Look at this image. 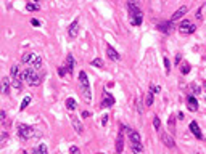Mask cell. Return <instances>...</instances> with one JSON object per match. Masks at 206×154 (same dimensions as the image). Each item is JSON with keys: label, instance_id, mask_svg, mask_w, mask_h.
<instances>
[{"label": "cell", "instance_id": "obj_27", "mask_svg": "<svg viewBox=\"0 0 206 154\" xmlns=\"http://www.w3.org/2000/svg\"><path fill=\"white\" fill-rule=\"evenodd\" d=\"M34 152H37V154H48V149H47V146H45V145H39L36 149H34Z\"/></svg>", "mask_w": 206, "mask_h": 154}, {"label": "cell", "instance_id": "obj_42", "mask_svg": "<svg viewBox=\"0 0 206 154\" xmlns=\"http://www.w3.org/2000/svg\"><path fill=\"white\" fill-rule=\"evenodd\" d=\"M201 11H203V8H198V11H197V19H201V18H203Z\"/></svg>", "mask_w": 206, "mask_h": 154}, {"label": "cell", "instance_id": "obj_18", "mask_svg": "<svg viewBox=\"0 0 206 154\" xmlns=\"http://www.w3.org/2000/svg\"><path fill=\"white\" fill-rule=\"evenodd\" d=\"M11 87V80L8 77H2V95H8Z\"/></svg>", "mask_w": 206, "mask_h": 154}, {"label": "cell", "instance_id": "obj_38", "mask_svg": "<svg viewBox=\"0 0 206 154\" xmlns=\"http://www.w3.org/2000/svg\"><path fill=\"white\" fill-rule=\"evenodd\" d=\"M7 138H8L7 132H2V146H5V143H7Z\"/></svg>", "mask_w": 206, "mask_h": 154}, {"label": "cell", "instance_id": "obj_20", "mask_svg": "<svg viewBox=\"0 0 206 154\" xmlns=\"http://www.w3.org/2000/svg\"><path fill=\"white\" fill-rule=\"evenodd\" d=\"M123 151H124V135L123 132H119L118 141H116V152H123Z\"/></svg>", "mask_w": 206, "mask_h": 154}, {"label": "cell", "instance_id": "obj_10", "mask_svg": "<svg viewBox=\"0 0 206 154\" xmlns=\"http://www.w3.org/2000/svg\"><path fill=\"white\" fill-rule=\"evenodd\" d=\"M187 108H188V111H192V112L198 111V101L195 98V95H188L187 96Z\"/></svg>", "mask_w": 206, "mask_h": 154}, {"label": "cell", "instance_id": "obj_35", "mask_svg": "<svg viewBox=\"0 0 206 154\" xmlns=\"http://www.w3.org/2000/svg\"><path fill=\"white\" fill-rule=\"evenodd\" d=\"M0 121H2V124H5V122H7V112H5L3 109L0 111Z\"/></svg>", "mask_w": 206, "mask_h": 154}, {"label": "cell", "instance_id": "obj_16", "mask_svg": "<svg viewBox=\"0 0 206 154\" xmlns=\"http://www.w3.org/2000/svg\"><path fill=\"white\" fill-rule=\"evenodd\" d=\"M127 133H129V141L130 143H142V138H140V133L137 130H132L127 127Z\"/></svg>", "mask_w": 206, "mask_h": 154}, {"label": "cell", "instance_id": "obj_44", "mask_svg": "<svg viewBox=\"0 0 206 154\" xmlns=\"http://www.w3.org/2000/svg\"><path fill=\"white\" fill-rule=\"evenodd\" d=\"M177 117H179V121H182V119H184V112H179V114H177Z\"/></svg>", "mask_w": 206, "mask_h": 154}, {"label": "cell", "instance_id": "obj_8", "mask_svg": "<svg viewBox=\"0 0 206 154\" xmlns=\"http://www.w3.org/2000/svg\"><path fill=\"white\" fill-rule=\"evenodd\" d=\"M195 29H197V26L192 24V22L187 21V19H184V21H182L180 24H179V32L184 34V36H188V34L195 32Z\"/></svg>", "mask_w": 206, "mask_h": 154}, {"label": "cell", "instance_id": "obj_21", "mask_svg": "<svg viewBox=\"0 0 206 154\" xmlns=\"http://www.w3.org/2000/svg\"><path fill=\"white\" fill-rule=\"evenodd\" d=\"M130 149L135 154H142L144 152V146H142V143H130Z\"/></svg>", "mask_w": 206, "mask_h": 154}, {"label": "cell", "instance_id": "obj_25", "mask_svg": "<svg viewBox=\"0 0 206 154\" xmlns=\"http://www.w3.org/2000/svg\"><path fill=\"white\" fill-rule=\"evenodd\" d=\"M29 103H31V96L27 95V96H24V100L21 101V106H20V111H24L27 106H29Z\"/></svg>", "mask_w": 206, "mask_h": 154}, {"label": "cell", "instance_id": "obj_2", "mask_svg": "<svg viewBox=\"0 0 206 154\" xmlns=\"http://www.w3.org/2000/svg\"><path fill=\"white\" fill-rule=\"evenodd\" d=\"M18 136L21 140H31V138H41L42 132L37 127H32V125L27 124H20L18 125Z\"/></svg>", "mask_w": 206, "mask_h": 154}, {"label": "cell", "instance_id": "obj_9", "mask_svg": "<svg viewBox=\"0 0 206 154\" xmlns=\"http://www.w3.org/2000/svg\"><path fill=\"white\" fill-rule=\"evenodd\" d=\"M69 119H71L73 128L76 130V133H77V135H84V125H82L81 121H79V117H76L74 114H69Z\"/></svg>", "mask_w": 206, "mask_h": 154}, {"label": "cell", "instance_id": "obj_1", "mask_svg": "<svg viewBox=\"0 0 206 154\" xmlns=\"http://www.w3.org/2000/svg\"><path fill=\"white\" fill-rule=\"evenodd\" d=\"M127 11H129V19L132 26H140L144 21V15H142L139 0H127Z\"/></svg>", "mask_w": 206, "mask_h": 154}, {"label": "cell", "instance_id": "obj_41", "mask_svg": "<svg viewBox=\"0 0 206 154\" xmlns=\"http://www.w3.org/2000/svg\"><path fill=\"white\" fill-rule=\"evenodd\" d=\"M182 61V55H176V66H180L179 63Z\"/></svg>", "mask_w": 206, "mask_h": 154}, {"label": "cell", "instance_id": "obj_24", "mask_svg": "<svg viewBox=\"0 0 206 154\" xmlns=\"http://www.w3.org/2000/svg\"><path fill=\"white\" fill-rule=\"evenodd\" d=\"M153 95H154V93L151 92V90L147 93V96H145V106H147V108H150V106L153 104Z\"/></svg>", "mask_w": 206, "mask_h": 154}, {"label": "cell", "instance_id": "obj_30", "mask_svg": "<svg viewBox=\"0 0 206 154\" xmlns=\"http://www.w3.org/2000/svg\"><path fill=\"white\" fill-rule=\"evenodd\" d=\"M92 66H94V67H101V69H103V61H101L100 58H95V60L92 61Z\"/></svg>", "mask_w": 206, "mask_h": 154}, {"label": "cell", "instance_id": "obj_46", "mask_svg": "<svg viewBox=\"0 0 206 154\" xmlns=\"http://www.w3.org/2000/svg\"><path fill=\"white\" fill-rule=\"evenodd\" d=\"M36 2H39V0H36Z\"/></svg>", "mask_w": 206, "mask_h": 154}, {"label": "cell", "instance_id": "obj_28", "mask_svg": "<svg viewBox=\"0 0 206 154\" xmlns=\"http://www.w3.org/2000/svg\"><path fill=\"white\" fill-rule=\"evenodd\" d=\"M180 72L184 74V76H187V74L190 72V64H188V63H182L180 64Z\"/></svg>", "mask_w": 206, "mask_h": 154}, {"label": "cell", "instance_id": "obj_14", "mask_svg": "<svg viewBox=\"0 0 206 154\" xmlns=\"http://www.w3.org/2000/svg\"><path fill=\"white\" fill-rule=\"evenodd\" d=\"M106 55H108V58H110L111 61H119L121 60V55H119L118 51L114 50V47H111V45H106Z\"/></svg>", "mask_w": 206, "mask_h": 154}, {"label": "cell", "instance_id": "obj_12", "mask_svg": "<svg viewBox=\"0 0 206 154\" xmlns=\"http://www.w3.org/2000/svg\"><path fill=\"white\" fill-rule=\"evenodd\" d=\"M161 141H163V145H164L166 148H171V149H174V148H176L174 138H172L171 135H168V133H161Z\"/></svg>", "mask_w": 206, "mask_h": 154}, {"label": "cell", "instance_id": "obj_6", "mask_svg": "<svg viewBox=\"0 0 206 154\" xmlns=\"http://www.w3.org/2000/svg\"><path fill=\"white\" fill-rule=\"evenodd\" d=\"M10 80H11V87L20 90L23 87V77H21V71H20V66L18 64H13L10 69Z\"/></svg>", "mask_w": 206, "mask_h": 154}, {"label": "cell", "instance_id": "obj_34", "mask_svg": "<svg viewBox=\"0 0 206 154\" xmlns=\"http://www.w3.org/2000/svg\"><path fill=\"white\" fill-rule=\"evenodd\" d=\"M58 74H60V77H65L66 74H69V72H68L66 66H61V67H58Z\"/></svg>", "mask_w": 206, "mask_h": 154}, {"label": "cell", "instance_id": "obj_11", "mask_svg": "<svg viewBox=\"0 0 206 154\" xmlns=\"http://www.w3.org/2000/svg\"><path fill=\"white\" fill-rule=\"evenodd\" d=\"M68 34H69L71 39H76L77 34H79V19L76 18L71 24H69V29H68Z\"/></svg>", "mask_w": 206, "mask_h": 154}, {"label": "cell", "instance_id": "obj_4", "mask_svg": "<svg viewBox=\"0 0 206 154\" xmlns=\"http://www.w3.org/2000/svg\"><path fill=\"white\" fill-rule=\"evenodd\" d=\"M79 90H81V95L82 98L90 103L92 101V92H90V84H89V77L84 71L79 72Z\"/></svg>", "mask_w": 206, "mask_h": 154}, {"label": "cell", "instance_id": "obj_17", "mask_svg": "<svg viewBox=\"0 0 206 154\" xmlns=\"http://www.w3.org/2000/svg\"><path fill=\"white\" fill-rule=\"evenodd\" d=\"M74 64H76V63H74V56L69 53V55L66 56V63H65V66H66L68 72H69V76L74 72Z\"/></svg>", "mask_w": 206, "mask_h": 154}, {"label": "cell", "instance_id": "obj_22", "mask_svg": "<svg viewBox=\"0 0 206 154\" xmlns=\"http://www.w3.org/2000/svg\"><path fill=\"white\" fill-rule=\"evenodd\" d=\"M142 103H144V101H142V98L137 96V98H135V109H137V112H139L140 116L144 114V104H142Z\"/></svg>", "mask_w": 206, "mask_h": 154}, {"label": "cell", "instance_id": "obj_47", "mask_svg": "<svg viewBox=\"0 0 206 154\" xmlns=\"http://www.w3.org/2000/svg\"><path fill=\"white\" fill-rule=\"evenodd\" d=\"M204 98H206V96H204Z\"/></svg>", "mask_w": 206, "mask_h": 154}, {"label": "cell", "instance_id": "obj_45", "mask_svg": "<svg viewBox=\"0 0 206 154\" xmlns=\"http://www.w3.org/2000/svg\"><path fill=\"white\" fill-rule=\"evenodd\" d=\"M203 87H204V88H206V80H204V82H203Z\"/></svg>", "mask_w": 206, "mask_h": 154}, {"label": "cell", "instance_id": "obj_39", "mask_svg": "<svg viewBox=\"0 0 206 154\" xmlns=\"http://www.w3.org/2000/svg\"><path fill=\"white\" fill-rule=\"evenodd\" d=\"M106 124H108V114H103V117H101V125L105 127Z\"/></svg>", "mask_w": 206, "mask_h": 154}, {"label": "cell", "instance_id": "obj_36", "mask_svg": "<svg viewBox=\"0 0 206 154\" xmlns=\"http://www.w3.org/2000/svg\"><path fill=\"white\" fill-rule=\"evenodd\" d=\"M150 90H151L153 93H159V92H161V88H159L158 85H153V84L150 85Z\"/></svg>", "mask_w": 206, "mask_h": 154}, {"label": "cell", "instance_id": "obj_32", "mask_svg": "<svg viewBox=\"0 0 206 154\" xmlns=\"http://www.w3.org/2000/svg\"><path fill=\"white\" fill-rule=\"evenodd\" d=\"M190 88H192L193 95H200V93H201V88H200L197 84H192V87H190Z\"/></svg>", "mask_w": 206, "mask_h": 154}, {"label": "cell", "instance_id": "obj_3", "mask_svg": "<svg viewBox=\"0 0 206 154\" xmlns=\"http://www.w3.org/2000/svg\"><path fill=\"white\" fill-rule=\"evenodd\" d=\"M21 77H23V80H24L27 85H31V87H39L41 82H42V77L39 76L37 69H34L32 66L23 69L21 71Z\"/></svg>", "mask_w": 206, "mask_h": 154}, {"label": "cell", "instance_id": "obj_15", "mask_svg": "<svg viewBox=\"0 0 206 154\" xmlns=\"http://www.w3.org/2000/svg\"><path fill=\"white\" fill-rule=\"evenodd\" d=\"M188 128H190V132L193 133V136H195V138H198V140H201V138H203V133H201V130H200L198 124H197L195 121H192V122H190Z\"/></svg>", "mask_w": 206, "mask_h": 154}, {"label": "cell", "instance_id": "obj_7", "mask_svg": "<svg viewBox=\"0 0 206 154\" xmlns=\"http://www.w3.org/2000/svg\"><path fill=\"white\" fill-rule=\"evenodd\" d=\"M114 96L108 92V90H105L103 92V100H101V103H100V109H106V108H111L113 104H114Z\"/></svg>", "mask_w": 206, "mask_h": 154}, {"label": "cell", "instance_id": "obj_23", "mask_svg": "<svg viewBox=\"0 0 206 154\" xmlns=\"http://www.w3.org/2000/svg\"><path fill=\"white\" fill-rule=\"evenodd\" d=\"M76 106H77V103H76V100H74V98H68L66 100V108L69 111H74V109H76Z\"/></svg>", "mask_w": 206, "mask_h": 154}, {"label": "cell", "instance_id": "obj_33", "mask_svg": "<svg viewBox=\"0 0 206 154\" xmlns=\"http://www.w3.org/2000/svg\"><path fill=\"white\" fill-rule=\"evenodd\" d=\"M26 10H27V11H37V10H39V5L27 3V5H26Z\"/></svg>", "mask_w": 206, "mask_h": 154}, {"label": "cell", "instance_id": "obj_40", "mask_svg": "<svg viewBox=\"0 0 206 154\" xmlns=\"http://www.w3.org/2000/svg\"><path fill=\"white\" fill-rule=\"evenodd\" d=\"M31 24H32V26H36V27H39V26H41V21L36 19V18H32V19H31Z\"/></svg>", "mask_w": 206, "mask_h": 154}, {"label": "cell", "instance_id": "obj_26", "mask_svg": "<svg viewBox=\"0 0 206 154\" xmlns=\"http://www.w3.org/2000/svg\"><path fill=\"white\" fill-rule=\"evenodd\" d=\"M153 127H154V130H156V132H161V121H159L158 116L153 117Z\"/></svg>", "mask_w": 206, "mask_h": 154}, {"label": "cell", "instance_id": "obj_19", "mask_svg": "<svg viewBox=\"0 0 206 154\" xmlns=\"http://www.w3.org/2000/svg\"><path fill=\"white\" fill-rule=\"evenodd\" d=\"M187 13V7H180L179 10H176V13L172 15V18H171V21H177L180 18H184V15Z\"/></svg>", "mask_w": 206, "mask_h": 154}, {"label": "cell", "instance_id": "obj_13", "mask_svg": "<svg viewBox=\"0 0 206 154\" xmlns=\"http://www.w3.org/2000/svg\"><path fill=\"white\" fill-rule=\"evenodd\" d=\"M158 29L164 32V34H171L174 31V21H166V22H161V24L158 26Z\"/></svg>", "mask_w": 206, "mask_h": 154}, {"label": "cell", "instance_id": "obj_43", "mask_svg": "<svg viewBox=\"0 0 206 154\" xmlns=\"http://www.w3.org/2000/svg\"><path fill=\"white\" fill-rule=\"evenodd\" d=\"M90 116H92V114H90L89 111H84V112H82V119H89Z\"/></svg>", "mask_w": 206, "mask_h": 154}, {"label": "cell", "instance_id": "obj_5", "mask_svg": "<svg viewBox=\"0 0 206 154\" xmlns=\"http://www.w3.org/2000/svg\"><path fill=\"white\" fill-rule=\"evenodd\" d=\"M21 63H23V64L32 66L34 69H37V71L42 67V58L37 53H24L21 56Z\"/></svg>", "mask_w": 206, "mask_h": 154}, {"label": "cell", "instance_id": "obj_29", "mask_svg": "<svg viewBox=\"0 0 206 154\" xmlns=\"http://www.w3.org/2000/svg\"><path fill=\"white\" fill-rule=\"evenodd\" d=\"M169 128H171V132H174V130H176V117L174 116L169 117Z\"/></svg>", "mask_w": 206, "mask_h": 154}, {"label": "cell", "instance_id": "obj_37", "mask_svg": "<svg viewBox=\"0 0 206 154\" xmlns=\"http://www.w3.org/2000/svg\"><path fill=\"white\" fill-rule=\"evenodd\" d=\"M69 152H71V154H79V152H81V149H79L77 146H71V148H69Z\"/></svg>", "mask_w": 206, "mask_h": 154}, {"label": "cell", "instance_id": "obj_31", "mask_svg": "<svg viewBox=\"0 0 206 154\" xmlns=\"http://www.w3.org/2000/svg\"><path fill=\"white\" fill-rule=\"evenodd\" d=\"M164 69H166V74L171 72V63L168 60V56H164Z\"/></svg>", "mask_w": 206, "mask_h": 154}]
</instances>
